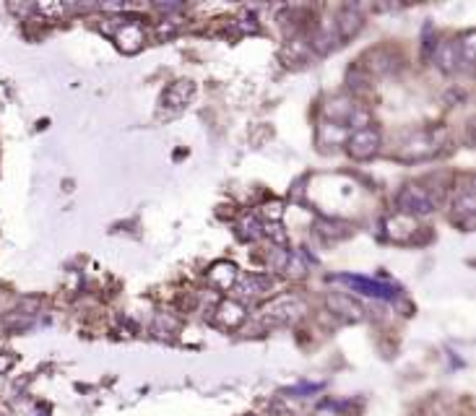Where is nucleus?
I'll use <instances>...</instances> for the list:
<instances>
[{"label": "nucleus", "instance_id": "obj_1", "mask_svg": "<svg viewBox=\"0 0 476 416\" xmlns=\"http://www.w3.org/2000/svg\"><path fill=\"white\" fill-rule=\"evenodd\" d=\"M305 315V302L291 294L276 296L263 307V320L268 325H291Z\"/></svg>", "mask_w": 476, "mask_h": 416}, {"label": "nucleus", "instance_id": "obj_2", "mask_svg": "<svg viewBox=\"0 0 476 416\" xmlns=\"http://www.w3.org/2000/svg\"><path fill=\"white\" fill-rule=\"evenodd\" d=\"M395 203H398V211L404 216H427L435 211V198L419 185H406L404 190L398 192Z\"/></svg>", "mask_w": 476, "mask_h": 416}, {"label": "nucleus", "instance_id": "obj_3", "mask_svg": "<svg viewBox=\"0 0 476 416\" xmlns=\"http://www.w3.org/2000/svg\"><path fill=\"white\" fill-rule=\"evenodd\" d=\"M347 151L352 159H372L380 149V133L375 128H362V130H352L347 138Z\"/></svg>", "mask_w": 476, "mask_h": 416}, {"label": "nucleus", "instance_id": "obj_4", "mask_svg": "<svg viewBox=\"0 0 476 416\" xmlns=\"http://www.w3.org/2000/svg\"><path fill=\"white\" fill-rule=\"evenodd\" d=\"M274 281L268 279V276H255V273H248V276H237L232 287V294H234V302H243V299H255V296L266 294L268 289H271Z\"/></svg>", "mask_w": 476, "mask_h": 416}, {"label": "nucleus", "instance_id": "obj_5", "mask_svg": "<svg viewBox=\"0 0 476 416\" xmlns=\"http://www.w3.org/2000/svg\"><path fill=\"white\" fill-rule=\"evenodd\" d=\"M112 37L117 40V47H120L122 52H138L141 45H144V26H141V21H136V18H125V24H122Z\"/></svg>", "mask_w": 476, "mask_h": 416}, {"label": "nucleus", "instance_id": "obj_6", "mask_svg": "<svg viewBox=\"0 0 476 416\" xmlns=\"http://www.w3.org/2000/svg\"><path fill=\"white\" fill-rule=\"evenodd\" d=\"M333 281H341V284H347L349 289H356V291H362L367 296H393V287H388V284H380V281H372V279H364V276H336Z\"/></svg>", "mask_w": 476, "mask_h": 416}, {"label": "nucleus", "instance_id": "obj_7", "mask_svg": "<svg viewBox=\"0 0 476 416\" xmlns=\"http://www.w3.org/2000/svg\"><path fill=\"white\" fill-rule=\"evenodd\" d=\"M437 151V138L435 133H419L414 136L409 144L401 149V156L404 159H427Z\"/></svg>", "mask_w": 476, "mask_h": 416}, {"label": "nucleus", "instance_id": "obj_8", "mask_svg": "<svg viewBox=\"0 0 476 416\" xmlns=\"http://www.w3.org/2000/svg\"><path fill=\"white\" fill-rule=\"evenodd\" d=\"M195 94V83L193 81H175V83H170V88L164 91L162 96V104L164 107H172V110H182L190 99H193Z\"/></svg>", "mask_w": 476, "mask_h": 416}, {"label": "nucleus", "instance_id": "obj_9", "mask_svg": "<svg viewBox=\"0 0 476 416\" xmlns=\"http://www.w3.org/2000/svg\"><path fill=\"white\" fill-rule=\"evenodd\" d=\"M216 323L221 325V328L226 330H234L240 328L245 323V307L243 302H234V299H226V302L219 304L216 310Z\"/></svg>", "mask_w": 476, "mask_h": 416}, {"label": "nucleus", "instance_id": "obj_10", "mask_svg": "<svg viewBox=\"0 0 476 416\" xmlns=\"http://www.w3.org/2000/svg\"><path fill=\"white\" fill-rule=\"evenodd\" d=\"M307 45H310L318 55H328V52H333V50H339L341 37H339V32H336V26L323 24L318 32L313 34V40L307 42Z\"/></svg>", "mask_w": 476, "mask_h": 416}, {"label": "nucleus", "instance_id": "obj_11", "mask_svg": "<svg viewBox=\"0 0 476 416\" xmlns=\"http://www.w3.org/2000/svg\"><path fill=\"white\" fill-rule=\"evenodd\" d=\"M453 214H455V221L463 224L468 229L471 221H474V214H476V200H474V192L471 187L466 190H460L455 198H453Z\"/></svg>", "mask_w": 476, "mask_h": 416}, {"label": "nucleus", "instance_id": "obj_12", "mask_svg": "<svg viewBox=\"0 0 476 416\" xmlns=\"http://www.w3.org/2000/svg\"><path fill=\"white\" fill-rule=\"evenodd\" d=\"M333 26H336L341 40H349V37H354V34L362 29V13H359L354 6H347V8H341L339 18L333 21Z\"/></svg>", "mask_w": 476, "mask_h": 416}, {"label": "nucleus", "instance_id": "obj_13", "mask_svg": "<svg viewBox=\"0 0 476 416\" xmlns=\"http://www.w3.org/2000/svg\"><path fill=\"white\" fill-rule=\"evenodd\" d=\"M328 307H331V312H336V315H341V318H347V320H352V323L362 320V312L364 310L349 294L328 296Z\"/></svg>", "mask_w": 476, "mask_h": 416}, {"label": "nucleus", "instance_id": "obj_14", "mask_svg": "<svg viewBox=\"0 0 476 416\" xmlns=\"http://www.w3.org/2000/svg\"><path fill=\"white\" fill-rule=\"evenodd\" d=\"M354 110L356 104L352 99H347V96H336V99H331V102L325 104V115L331 117V122H339V125H347V128Z\"/></svg>", "mask_w": 476, "mask_h": 416}, {"label": "nucleus", "instance_id": "obj_15", "mask_svg": "<svg viewBox=\"0 0 476 416\" xmlns=\"http://www.w3.org/2000/svg\"><path fill=\"white\" fill-rule=\"evenodd\" d=\"M349 133H352V130H349L347 125H339V122H323V125L318 128V144L320 146L331 144V149H336V146L347 144Z\"/></svg>", "mask_w": 476, "mask_h": 416}, {"label": "nucleus", "instance_id": "obj_16", "mask_svg": "<svg viewBox=\"0 0 476 416\" xmlns=\"http://www.w3.org/2000/svg\"><path fill=\"white\" fill-rule=\"evenodd\" d=\"M237 268H234L232 263H214L211 265V271H209V284H214L216 289H221V291H226V289H232L234 287V281H237Z\"/></svg>", "mask_w": 476, "mask_h": 416}, {"label": "nucleus", "instance_id": "obj_17", "mask_svg": "<svg viewBox=\"0 0 476 416\" xmlns=\"http://www.w3.org/2000/svg\"><path fill=\"white\" fill-rule=\"evenodd\" d=\"M435 63L440 65V71L445 73H453L458 68L460 57H458V47H455V42H440L435 47Z\"/></svg>", "mask_w": 476, "mask_h": 416}, {"label": "nucleus", "instance_id": "obj_18", "mask_svg": "<svg viewBox=\"0 0 476 416\" xmlns=\"http://www.w3.org/2000/svg\"><path fill=\"white\" fill-rule=\"evenodd\" d=\"M263 234L274 242L276 248H289V234L284 232L281 221H268V224L263 226Z\"/></svg>", "mask_w": 476, "mask_h": 416}, {"label": "nucleus", "instance_id": "obj_19", "mask_svg": "<svg viewBox=\"0 0 476 416\" xmlns=\"http://www.w3.org/2000/svg\"><path fill=\"white\" fill-rule=\"evenodd\" d=\"M305 271H307V258L302 255V253H297V250H294V253H289V258H286V265H284V273L297 279V276H305Z\"/></svg>", "mask_w": 476, "mask_h": 416}, {"label": "nucleus", "instance_id": "obj_20", "mask_svg": "<svg viewBox=\"0 0 476 416\" xmlns=\"http://www.w3.org/2000/svg\"><path fill=\"white\" fill-rule=\"evenodd\" d=\"M455 47H458L460 63L466 65V68H471V63H474V32L463 34V40L455 42Z\"/></svg>", "mask_w": 476, "mask_h": 416}, {"label": "nucleus", "instance_id": "obj_21", "mask_svg": "<svg viewBox=\"0 0 476 416\" xmlns=\"http://www.w3.org/2000/svg\"><path fill=\"white\" fill-rule=\"evenodd\" d=\"M240 237L243 240H258V237H263V226L258 224V219L255 216H245L243 221H240Z\"/></svg>", "mask_w": 476, "mask_h": 416}, {"label": "nucleus", "instance_id": "obj_22", "mask_svg": "<svg viewBox=\"0 0 476 416\" xmlns=\"http://www.w3.org/2000/svg\"><path fill=\"white\" fill-rule=\"evenodd\" d=\"M34 11H40L42 16H65L71 6H65V3H40V6H34Z\"/></svg>", "mask_w": 476, "mask_h": 416}, {"label": "nucleus", "instance_id": "obj_23", "mask_svg": "<svg viewBox=\"0 0 476 416\" xmlns=\"http://www.w3.org/2000/svg\"><path fill=\"white\" fill-rule=\"evenodd\" d=\"M180 29V24L178 21H175V18H167V21H162V24L156 26V34H159V37H164V40H167V37H172V34L178 32Z\"/></svg>", "mask_w": 476, "mask_h": 416}, {"label": "nucleus", "instance_id": "obj_24", "mask_svg": "<svg viewBox=\"0 0 476 416\" xmlns=\"http://www.w3.org/2000/svg\"><path fill=\"white\" fill-rule=\"evenodd\" d=\"M13 357H6V354H0V372H6V369H11L13 367Z\"/></svg>", "mask_w": 476, "mask_h": 416}]
</instances>
